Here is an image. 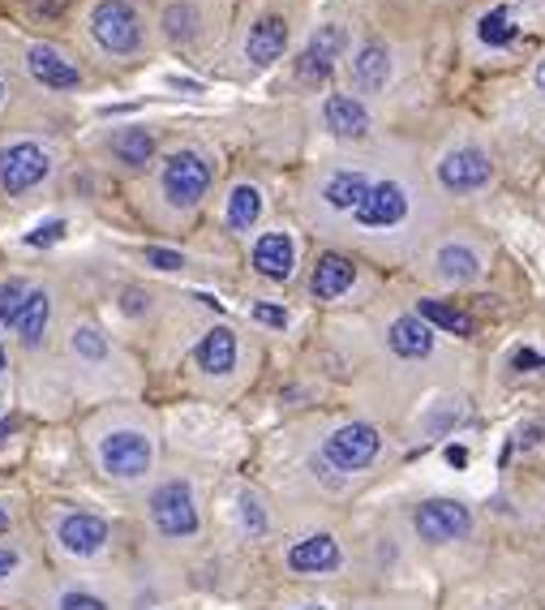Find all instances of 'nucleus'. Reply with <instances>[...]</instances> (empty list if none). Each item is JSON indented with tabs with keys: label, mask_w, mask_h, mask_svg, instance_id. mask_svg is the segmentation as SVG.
Returning <instances> with one entry per match:
<instances>
[{
	"label": "nucleus",
	"mask_w": 545,
	"mask_h": 610,
	"mask_svg": "<svg viewBox=\"0 0 545 610\" xmlns=\"http://www.w3.org/2000/svg\"><path fill=\"white\" fill-rule=\"evenodd\" d=\"M348 74H352V87H356L361 95H378V91L391 82V48L378 44V39H365L361 48L352 52Z\"/></svg>",
	"instance_id": "14"
},
{
	"label": "nucleus",
	"mask_w": 545,
	"mask_h": 610,
	"mask_svg": "<svg viewBox=\"0 0 545 610\" xmlns=\"http://www.w3.org/2000/svg\"><path fill=\"white\" fill-rule=\"evenodd\" d=\"M147 305H150L147 293H138V289H125V302H121V309H125V314H143Z\"/></svg>",
	"instance_id": "36"
},
{
	"label": "nucleus",
	"mask_w": 545,
	"mask_h": 610,
	"mask_svg": "<svg viewBox=\"0 0 545 610\" xmlns=\"http://www.w3.org/2000/svg\"><path fill=\"white\" fill-rule=\"evenodd\" d=\"M253 314H258V323H266V327H288V309H280V305L258 302L253 305Z\"/></svg>",
	"instance_id": "34"
},
{
	"label": "nucleus",
	"mask_w": 545,
	"mask_h": 610,
	"mask_svg": "<svg viewBox=\"0 0 545 610\" xmlns=\"http://www.w3.org/2000/svg\"><path fill=\"white\" fill-rule=\"evenodd\" d=\"M412 529H417L421 542L443 546V542H455V538H464L473 529V516L455 499H430V504H421L412 511Z\"/></svg>",
	"instance_id": "9"
},
{
	"label": "nucleus",
	"mask_w": 545,
	"mask_h": 610,
	"mask_svg": "<svg viewBox=\"0 0 545 610\" xmlns=\"http://www.w3.org/2000/svg\"><path fill=\"white\" fill-rule=\"evenodd\" d=\"M87 31L103 56H134L143 48V18L134 0H95L87 13Z\"/></svg>",
	"instance_id": "2"
},
{
	"label": "nucleus",
	"mask_w": 545,
	"mask_h": 610,
	"mask_svg": "<svg viewBox=\"0 0 545 610\" xmlns=\"http://www.w3.org/2000/svg\"><path fill=\"white\" fill-rule=\"evenodd\" d=\"M155 448L143 430H112L107 439H100V468L116 482H134L150 473Z\"/></svg>",
	"instance_id": "6"
},
{
	"label": "nucleus",
	"mask_w": 545,
	"mask_h": 610,
	"mask_svg": "<svg viewBox=\"0 0 545 610\" xmlns=\"http://www.w3.org/2000/svg\"><path fill=\"white\" fill-rule=\"evenodd\" d=\"M258 215H262V190L258 185H232V194H228V203H224V224L232 228V233H249L253 224H258Z\"/></svg>",
	"instance_id": "25"
},
{
	"label": "nucleus",
	"mask_w": 545,
	"mask_h": 610,
	"mask_svg": "<svg viewBox=\"0 0 545 610\" xmlns=\"http://www.w3.org/2000/svg\"><path fill=\"white\" fill-rule=\"evenodd\" d=\"M237 357H241V344H237V331H232V327H211L198 340V349H194L198 370L202 374H211V379L232 374V370H237Z\"/></svg>",
	"instance_id": "19"
},
{
	"label": "nucleus",
	"mask_w": 545,
	"mask_h": 610,
	"mask_svg": "<svg viewBox=\"0 0 545 610\" xmlns=\"http://www.w3.org/2000/svg\"><path fill=\"white\" fill-rule=\"evenodd\" d=\"M107 151L116 155V163L138 172V168H147L150 159H155V134H150L147 125H125V129H116L107 138Z\"/></svg>",
	"instance_id": "23"
},
{
	"label": "nucleus",
	"mask_w": 545,
	"mask_h": 610,
	"mask_svg": "<svg viewBox=\"0 0 545 610\" xmlns=\"http://www.w3.org/2000/svg\"><path fill=\"white\" fill-rule=\"evenodd\" d=\"M490 177H495V163L481 147H455L439 159V185L446 194H473L490 185Z\"/></svg>",
	"instance_id": "8"
},
{
	"label": "nucleus",
	"mask_w": 545,
	"mask_h": 610,
	"mask_svg": "<svg viewBox=\"0 0 545 610\" xmlns=\"http://www.w3.org/2000/svg\"><path fill=\"white\" fill-rule=\"evenodd\" d=\"M48 327H52V293L48 289H39V284H31L26 302H22V309L13 314V323H9L4 331H13L26 349H39V344L48 340Z\"/></svg>",
	"instance_id": "16"
},
{
	"label": "nucleus",
	"mask_w": 545,
	"mask_h": 610,
	"mask_svg": "<svg viewBox=\"0 0 545 610\" xmlns=\"http://www.w3.org/2000/svg\"><path fill=\"white\" fill-rule=\"evenodd\" d=\"M434 271H439V280H446V284H468V280L481 275V255L473 246L451 241V246H443L434 255Z\"/></svg>",
	"instance_id": "24"
},
{
	"label": "nucleus",
	"mask_w": 545,
	"mask_h": 610,
	"mask_svg": "<svg viewBox=\"0 0 545 610\" xmlns=\"http://www.w3.org/2000/svg\"><path fill=\"white\" fill-rule=\"evenodd\" d=\"M0 103H4V78H0Z\"/></svg>",
	"instance_id": "44"
},
{
	"label": "nucleus",
	"mask_w": 545,
	"mask_h": 610,
	"mask_svg": "<svg viewBox=\"0 0 545 610\" xmlns=\"http://www.w3.org/2000/svg\"><path fill=\"white\" fill-rule=\"evenodd\" d=\"M284 48H288V22L280 13H262L246 35V60L253 69H266L284 56Z\"/></svg>",
	"instance_id": "15"
},
{
	"label": "nucleus",
	"mask_w": 545,
	"mask_h": 610,
	"mask_svg": "<svg viewBox=\"0 0 545 610\" xmlns=\"http://www.w3.org/2000/svg\"><path fill=\"white\" fill-rule=\"evenodd\" d=\"M533 78H537V91L545 95V56L537 60V74H533Z\"/></svg>",
	"instance_id": "40"
},
{
	"label": "nucleus",
	"mask_w": 545,
	"mask_h": 610,
	"mask_svg": "<svg viewBox=\"0 0 545 610\" xmlns=\"http://www.w3.org/2000/svg\"><path fill=\"white\" fill-rule=\"evenodd\" d=\"M293 267H297V246L288 233H262L253 241V271L262 280L284 284V280H293Z\"/></svg>",
	"instance_id": "17"
},
{
	"label": "nucleus",
	"mask_w": 545,
	"mask_h": 610,
	"mask_svg": "<svg viewBox=\"0 0 545 610\" xmlns=\"http://www.w3.org/2000/svg\"><path fill=\"white\" fill-rule=\"evenodd\" d=\"M241 529L246 533H266V511H262V504L253 499V495H241Z\"/></svg>",
	"instance_id": "31"
},
{
	"label": "nucleus",
	"mask_w": 545,
	"mask_h": 610,
	"mask_svg": "<svg viewBox=\"0 0 545 610\" xmlns=\"http://www.w3.org/2000/svg\"><path fill=\"white\" fill-rule=\"evenodd\" d=\"M378 452H383V439H378V430L365 426V421H348L340 430H331V439L322 443V460L336 464L340 473H361V468H370V464L378 460Z\"/></svg>",
	"instance_id": "7"
},
{
	"label": "nucleus",
	"mask_w": 545,
	"mask_h": 610,
	"mask_svg": "<svg viewBox=\"0 0 545 610\" xmlns=\"http://www.w3.org/2000/svg\"><path fill=\"white\" fill-rule=\"evenodd\" d=\"M477 39H481L486 48H507V44L515 39V18H511V9H490V13L481 18V26H477Z\"/></svg>",
	"instance_id": "28"
},
{
	"label": "nucleus",
	"mask_w": 545,
	"mask_h": 610,
	"mask_svg": "<svg viewBox=\"0 0 545 610\" xmlns=\"http://www.w3.org/2000/svg\"><path fill=\"white\" fill-rule=\"evenodd\" d=\"M56 542L65 555H78V560H95L100 551H107L112 542V529L107 520L91 516V511H69L56 520Z\"/></svg>",
	"instance_id": "10"
},
{
	"label": "nucleus",
	"mask_w": 545,
	"mask_h": 610,
	"mask_svg": "<svg viewBox=\"0 0 545 610\" xmlns=\"http://www.w3.org/2000/svg\"><path fill=\"white\" fill-rule=\"evenodd\" d=\"M387 344L404 361H425V357L434 353V327L425 318H417V314H404V318H396L387 327Z\"/></svg>",
	"instance_id": "21"
},
{
	"label": "nucleus",
	"mask_w": 545,
	"mask_h": 610,
	"mask_svg": "<svg viewBox=\"0 0 545 610\" xmlns=\"http://www.w3.org/2000/svg\"><path fill=\"white\" fill-rule=\"evenodd\" d=\"M73 353L78 357H107V344L95 327H78L73 331Z\"/></svg>",
	"instance_id": "30"
},
{
	"label": "nucleus",
	"mask_w": 545,
	"mask_h": 610,
	"mask_svg": "<svg viewBox=\"0 0 545 610\" xmlns=\"http://www.w3.org/2000/svg\"><path fill=\"white\" fill-rule=\"evenodd\" d=\"M537 361H542V357L529 353V349H520V353H515V365H520V370H529V365H537Z\"/></svg>",
	"instance_id": "39"
},
{
	"label": "nucleus",
	"mask_w": 545,
	"mask_h": 610,
	"mask_svg": "<svg viewBox=\"0 0 545 610\" xmlns=\"http://www.w3.org/2000/svg\"><path fill=\"white\" fill-rule=\"evenodd\" d=\"M344 563L340 555V542L331 533H314V538H300L297 546L288 551V567L297 576H322V572H336Z\"/></svg>",
	"instance_id": "20"
},
{
	"label": "nucleus",
	"mask_w": 545,
	"mask_h": 610,
	"mask_svg": "<svg viewBox=\"0 0 545 610\" xmlns=\"http://www.w3.org/2000/svg\"><path fill=\"white\" fill-rule=\"evenodd\" d=\"M0 374H4V349H0Z\"/></svg>",
	"instance_id": "43"
},
{
	"label": "nucleus",
	"mask_w": 545,
	"mask_h": 610,
	"mask_svg": "<svg viewBox=\"0 0 545 610\" xmlns=\"http://www.w3.org/2000/svg\"><path fill=\"white\" fill-rule=\"evenodd\" d=\"M13 572H18V555H13L9 546H0V580H4V576H13Z\"/></svg>",
	"instance_id": "38"
},
{
	"label": "nucleus",
	"mask_w": 545,
	"mask_h": 610,
	"mask_svg": "<svg viewBox=\"0 0 545 610\" xmlns=\"http://www.w3.org/2000/svg\"><path fill=\"white\" fill-rule=\"evenodd\" d=\"M147 262L150 267H159V271H181V267H185V258L177 255V250H155V246L147 250Z\"/></svg>",
	"instance_id": "33"
},
{
	"label": "nucleus",
	"mask_w": 545,
	"mask_h": 610,
	"mask_svg": "<svg viewBox=\"0 0 545 610\" xmlns=\"http://www.w3.org/2000/svg\"><path fill=\"white\" fill-rule=\"evenodd\" d=\"M412 206H417V190L408 181H399V177H387V181H374L370 185V194L361 199V206L348 219L365 237H387V233H396V228L408 224Z\"/></svg>",
	"instance_id": "1"
},
{
	"label": "nucleus",
	"mask_w": 545,
	"mask_h": 610,
	"mask_svg": "<svg viewBox=\"0 0 545 610\" xmlns=\"http://www.w3.org/2000/svg\"><path fill=\"white\" fill-rule=\"evenodd\" d=\"M60 233H65V219H52V224H44L39 233H31L26 241H31V246H52V241H56Z\"/></svg>",
	"instance_id": "35"
},
{
	"label": "nucleus",
	"mask_w": 545,
	"mask_h": 610,
	"mask_svg": "<svg viewBox=\"0 0 545 610\" xmlns=\"http://www.w3.org/2000/svg\"><path fill=\"white\" fill-rule=\"evenodd\" d=\"M370 177L361 172V168H331L322 181H318V190H314V203L322 215H352L361 199L370 194Z\"/></svg>",
	"instance_id": "12"
},
{
	"label": "nucleus",
	"mask_w": 545,
	"mask_h": 610,
	"mask_svg": "<svg viewBox=\"0 0 545 610\" xmlns=\"http://www.w3.org/2000/svg\"><path fill=\"white\" fill-rule=\"evenodd\" d=\"M300 610H327V607H300Z\"/></svg>",
	"instance_id": "45"
},
{
	"label": "nucleus",
	"mask_w": 545,
	"mask_h": 610,
	"mask_svg": "<svg viewBox=\"0 0 545 610\" xmlns=\"http://www.w3.org/2000/svg\"><path fill=\"white\" fill-rule=\"evenodd\" d=\"M417 318H425L430 327H439L446 336H459V340H468V336L477 331L473 314H464V309H455V305H446V302H434V297H425V302L417 305Z\"/></svg>",
	"instance_id": "26"
},
{
	"label": "nucleus",
	"mask_w": 545,
	"mask_h": 610,
	"mask_svg": "<svg viewBox=\"0 0 545 610\" xmlns=\"http://www.w3.org/2000/svg\"><path fill=\"white\" fill-rule=\"evenodd\" d=\"M26 74L44 87V91H78L82 87V69L52 44H31L26 48Z\"/></svg>",
	"instance_id": "13"
},
{
	"label": "nucleus",
	"mask_w": 545,
	"mask_h": 610,
	"mask_svg": "<svg viewBox=\"0 0 545 610\" xmlns=\"http://www.w3.org/2000/svg\"><path fill=\"white\" fill-rule=\"evenodd\" d=\"M65 4H69V0H31V9H35L39 18H56Z\"/></svg>",
	"instance_id": "37"
},
{
	"label": "nucleus",
	"mask_w": 545,
	"mask_h": 610,
	"mask_svg": "<svg viewBox=\"0 0 545 610\" xmlns=\"http://www.w3.org/2000/svg\"><path fill=\"white\" fill-rule=\"evenodd\" d=\"M322 125H327V134L356 143V138L370 134V108L356 95H327L322 100Z\"/></svg>",
	"instance_id": "18"
},
{
	"label": "nucleus",
	"mask_w": 545,
	"mask_h": 610,
	"mask_svg": "<svg viewBox=\"0 0 545 610\" xmlns=\"http://www.w3.org/2000/svg\"><path fill=\"white\" fill-rule=\"evenodd\" d=\"M48 172H52V151L44 143L18 138V143H4L0 147V190L9 199L35 190L39 181H48Z\"/></svg>",
	"instance_id": "4"
},
{
	"label": "nucleus",
	"mask_w": 545,
	"mask_h": 610,
	"mask_svg": "<svg viewBox=\"0 0 545 610\" xmlns=\"http://www.w3.org/2000/svg\"><path fill=\"white\" fill-rule=\"evenodd\" d=\"M352 280H356L352 258L322 255L314 262V271H309V293H314L318 302H336V297H344L348 289H352Z\"/></svg>",
	"instance_id": "22"
},
{
	"label": "nucleus",
	"mask_w": 545,
	"mask_h": 610,
	"mask_svg": "<svg viewBox=\"0 0 545 610\" xmlns=\"http://www.w3.org/2000/svg\"><path fill=\"white\" fill-rule=\"evenodd\" d=\"M150 520L163 538H194L198 533V504L190 482H163L150 495Z\"/></svg>",
	"instance_id": "5"
},
{
	"label": "nucleus",
	"mask_w": 545,
	"mask_h": 610,
	"mask_svg": "<svg viewBox=\"0 0 545 610\" xmlns=\"http://www.w3.org/2000/svg\"><path fill=\"white\" fill-rule=\"evenodd\" d=\"M446 460H451V464H464L468 456H464V448H451V452H446Z\"/></svg>",
	"instance_id": "41"
},
{
	"label": "nucleus",
	"mask_w": 545,
	"mask_h": 610,
	"mask_svg": "<svg viewBox=\"0 0 545 610\" xmlns=\"http://www.w3.org/2000/svg\"><path fill=\"white\" fill-rule=\"evenodd\" d=\"M26 293H31V284H26V280H9V284H0V327H9V323H13V314L22 309Z\"/></svg>",
	"instance_id": "29"
},
{
	"label": "nucleus",
	"mask_w": 545,
	"mask_h": 610,
	"mask_svg": "<svg viewBox=\"0 0 545 610\" xmlns=\"http://www.w3.org/2000/svg\"><path fill=\"white\" fill-rule=\"evenodd\" d=\"M198 4L194 0H172L168 9H163V18H159V26H163V35L172 39V44H190L194 35H198Z\"/></svg>",
	"instance_id": "27"
},
{
	"label": "nucleus",
	"mask_w": 545,
	"mask_h": 610,
	"mask_svg": "<svg viewBox=\"0 0 545 610\" xmlns=\"http://www.w3.org/2000/svg\"><path fill=\"white\" fill-rule=\"evenodd\" d=\"M348 52V31L340 22H327V26H318L314 35H309V44L300 48L297 56V78L300 82H322L331 69H336V60Z\"/></svg>",
	"instance_id": "11"
},
{
	"label": "nucleus",
	"mask_w": 545,
	"mask_h": 610,
	"mask_svg": "<svg viewBox=\"0 0 545 610\" xmlns=\"http://www.w3.org/2000/svg\"><path fill=\"white\" fill-rule=\"evenodd\" d=\"M56 610H107V607H103L95 594H87V589H69V594H60Z\"/></svg>",
	"instance_id": "32"
},
{
	"label": "nucleus",
	"mask_w": 545,
	"mask_h": 610,
	"mask_svg": "<svg viewBox=\"0 0 545 610\" xmlns=\"http://www.w3.org/2000/svg\"><path fill=\"white\" fill-rule=\"evenodd\" d=\"M0 529H9V511H0Z\"/></svg>",
	"instance_id": "42"
},
{
	"label": "nucleus",
	"mask_w": 545,
	"mask_h": 610,
	"mask_svg": "<svg viewBox=\"0 0 545 610\" xmlns=\"http://www.w3.org/2000/svg\"><path fill=\"white\" fill-rule=\"evenodd\" d=\"M215 181V168L202 151H177L159 168V194L172 211H194Z\"/></svg>",
	"instance_id": "3"
}]
</instances>
